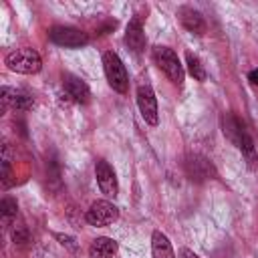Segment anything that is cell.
Masks as SVG:
<instances>
[{
    "mask_svg": "<svg viewBox=\"0 0 258 258\" xmlns=\"http://www.w3.org/2000/svg\"><path fill=\"white\" fill-rule=\"evenodd\" d=\"M222 131L224 135L242 151L244 159L248 161L250 167H256L258 163V153H256V145L252 135L248 133L246 125L240 121V117H236L234 113H224L222 115Z\"/></svg>",
    "mask_w": 258,
    "mask_h": 258,
    "instance_id": "cell-1",
    "label": "cell"
},
{
    "mask_svg": "<svg viewBox=\"0 0 258 258\" xmlns=\"http://www.w3.org/2000/svg\"><path fill=\"white\" fill-rule=\"evenodd\" d=\"M48 38L58 44V46H67V48H81L89 42L87 32L73 28V26H52L48 30Z\"/></svg>",
    "mask_w": 258,
    "mask_h": 258,
    "instance_id": "cell-6",
    "label": "cell"
},
{
    "mask_svg": "<svg viewBox=\"0 0 258 258\" xmlns=\"http://www.w3.org/2000/svg\"><path fill=\"white\" fill-rule=\"evenodd\" d=\"M177 16H179L181 26H183L187 32H191V34H196V36H202V34L206 32V20H204V16H202L198 10H194V8H189V6H181V8L177 10Z\"/></svg>",
    "mask_w": 258,
    "mask_h": 258,
    "instance_id": "cell-11",
    "label": "cell"
},
{
    "mask_svg": "<svg viewBox=\"0 0 258 258\" xmlns=\"http://www.w3.org/2000/svg\"><path fill=\"white\" fill-rule=\"evenodd\" d=\"M34 107V97L28 93V91H22V89H16V95H14V107L16 111H28Z\"/></svg>",
    "mask_w": 258,
    "mask_h": 258,
    "instance_id": "cell-16",
    "label": "cell"
},
{
    "mask_svg": "<svg viewBox=\"0 0 258 258\" xmlns=\"http://www.w3.org/2000/svg\"><path fill=\"white\" fill-rule=\"evenodd\" d=\"M103 69H105V77H107L111 89L117 91V93H127L129 77H127L125 64H123V60L119 58L117 52L107 50V52L103 54Z\"/></svg>",
    "mask_w": 258,
    "mask_h": 258,
    "instance_id": "cell-4",
    "label": "cell"
},
{
    "mask_svg": "<svg viewBox=\"0 0 258 258\" xmlns=\"http://www.w3.org/2000/svg\"><path fill=\"white\" fill-rule=\"evenodd\" d=\"M62 87H64V93H67V97H69L71 101L81 103V105L89 103V99H91V91H89L87 83H85L81 77L64 75V77H62Z\"/></svg>",
    "mask_w": 258,
    "mask_h": 258,
    "instance_id": "cell-10",
    "label": "cell"
},
{
    "mask_svg": "<svg viewBox=\"0 0 258 258\" xmlns=\"http://www.w3.org/2000/svg\"><path fill=\"white\" fill-rule=\"evenodd\" d=\"M179 258H200L194 250H189V248H181L179 250Z\"/></svg>",
    "mask_w": 258,
    "mask_h": 258,
    "instance_id": "cell-21",
    "label": "cell"
},
{
    "mask_svg": "<svg viewBox=\"0 0 258 258\" xmlns=\"http://www.w3.org/2000/svg\"><path fill=\"white\" fill-rule=\"evenodd\" d=\"M151 256L153 258H175L171 242L161 230H155L151 234Z\"/></svg>",
    "mask_w": 258,
    "mask_h": 258,
    "instance_id": "cell-14",
    "label": "cell"
},
{
    "mask_svg": "<svg viewBox=\"0 0 258 258\" xmlns=\"http://www.w3.org/2000/svg\"><path fill=\"white\" fill-rule=\"evenodd\" d=\"M95 177H97V183L101 187V191L109 198H115L117 191H119V183H117V175L113 171V167L105 161V159H97L95 163Z\"/></svg>",
    "mask_w": 258,
    "mask_h": 258,
    "instance_id": "cell-9",
    "label": "cell"
},
{
    "mask_svg": "<svg viewBox=\"0 0 258 258\" xmlns=\"http://www.w3.org/2000/svg\"><path fill=\"white\" fill-rule=\"evenodd\" d=\"M6 67L20 75H34L42 69V60L32 48H16L6 54Z\"/></svg>",
    "mask_w": 258,
    "mask_h": 258,
    "instance_id": "cell-2",
    "label": "cell"
},
{
    "mask_svg": "<svg viewBox=\"0 0 258 258\" xmlns=\"http://www.w3.org/2000/svg\"><path fill=\"white\" fill-rule=\"evenodd\" d=\"M14 95H16V89H10V87H2V89H0L2 113H6L10 107H14Z\"/></svg>",
    "mask_w": 258,
    "mask_h": 258,
    "instance_id": "cell-18",
    "label": "cell"
},
{
    "mask_svg": "<svg viewBox=\"0 0 258 258\" xmlns=\"http://www.w3.org/2000/svg\"><path fill=\"white\" fill-rule=\"evenodd\" d=\"M153 58H155L157 67L165 73V77H167L173 85H177V87L183 85V77H185L183 67H181L177 54H175L169 46H155V48H153Z\"/></svg>",
    "mask_w": 258,
    "mask_h": 258,
    "instance_id": "cell-3",
    "label": "cell"
},
{
    "mask_svg": "<svg viewBox=\"0 0 258 258\" xmlns=\"http://www.w3.org/2000/svg\"><path fill=\"white\" fill-rule=\"evenodd\" d=\"M12 240H14V244H18V246H26V244L30 242V234H28V230H26L24 226H16L14 232H12Z\"/></svg>",
    "mask_w": 258,
    "mask_h": 258,
    "instance_id": "cell-19",
    "label": "cell"
},
{
    "mask_svg": "<svg viewBox=\"0 0 258 258\" xmlns=\"http://www.w3.org/2000/svg\"><path fill=\"white\" fill-rule=\"evenodd\" d=\"M54 238L64 246V248H69L71 252H75L77 250V244H75V240L71 238V236H64V234H54Z\"/></svg>",
    "mask_w": 258,
    "mask_h": 258,
    "instance_id": "cell-20",
    "label": "cell"
},
{
    "mask_svg": "<svg viewBox=\"0 0 258 258\" xmlns=\"http://www.w3.org/2000/svg\"><path fill=\"white\" fill-rule=\"evenodd\" d=\"M183 169H185V175L191 181H198V183L218 177V171H216L214 163L202 153H189L183 161Z\"/></svg>",
    "mask_w": 258,
    "mask_h": 258,
    "instance_id": "cell-5",
    "label": "cell"
},
{
    "mask_svg": "<svg viewBox=\"0 0 258 258\" xmlns=\"http://www.w3.org/2000/svg\"><path fill=\"white\" fill-rule=\"evenodd\" d=\"M248 79L254 83V85H258V69H254V71H250L248 73Z\"/></svg>",
    "mask_w": 258,
    "mask_h": 258,
    "instance_id": "cell-22",
    "label": "cell"
},
{
    "mask_svg": "<svg viewBox=\"0 0 258 258\" xmlns=\"http://www.w3.org/2000/svg\"><path fill=\"white\" fill-rule=\"evenodd\" d=\"M185 62H187V71H189V75H191L196 81L204 83L208 75H206V69H204V64L200 62V58H198L196 54L187 52V54H185Z\"/></svg>",
    "mask_w": 258,
    "mask_h": 258,
    "instance_id": "cell-15",
    "label": "cell"
},
{
    "mask_svg": "<svg viewBox=\"0 0 258 258\" xmlns=\"http://www.w3.org/2000/svg\"><path fill=\"white\" fill-rule=\"evenodd\" d=\"M117 218H119V208H117L113 202H109V200H99V202H95V204L87 210V214H85V220H87L91 226H97V228L109 226V224H113Z\"/></svg>",
    "mask_w": 258,
    "mask_h": 258,
    "instance_id": "cell-7",
    "label": "cell"
},
{
    "mask_svg": "<svg viewBox=\"0 0 258 258\" xmlns=\"http://www.w3.org/2000/svg\"><path fill=\"white\" fill-rule=\"evenodd\" d=\"M16 212H18L16 200L4 198V200L0 202V216H2V222H4V224H8L12 218H16Z\"/></svg>",
    "mask_w": 258,
    "mask_h": 258,
    "instance_id": "cell-17",
    "label": "cell"
},
{
    "mask_svg": "<svg viewBox=\"0 0 258 258\" xmlns=\"http://www.w3.org/2000/svg\"><path fill=\"white\" fill-rule=\"evenodd\" d=\"M117 242L113 238H107V236H101V238H95L89 246V256L91 258H113L115 252H117Z\"/></svg>",
    "mask_w": 258,
    "mask_h": 258,
    "instance_id": "cell-13",
    "label": "cell"
},
{
    "mask_svg": "<svg viewBox=\"0 0 258 258\" xmlns=\"http://www.w3.org/2000/svg\"><path fill=\"white\" fill-rule=\"evenodd\" d=\"M125 44L137 54L145 48V32H143V26H141L139 18H131L129 20V24L125 28Z\"/></svg>",
    "mask_w": 258,
    "mask_h": 258,
    "instance_id": "cell-12",
    "label": "cell"
},
{
    "mask_svg": "<svg viewBox=\"0 0 258 258\" xmlns=\"http://www.w3.org/2000/svg\"><path fill=\"white\" fill-rule=\"evenodd\" d=\"M137 107H139V113H141V117L147 125L155 127L159 123L157 99H155V93L149 85H139V89H137Z\"/></svg>",
    "mask_w": 258,
    "mask_h": 258,
    "instance_id": "cell-8",
    "label": "cell"
}]
</instances>
